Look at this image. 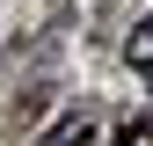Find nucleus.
I'll return each mask as SVG.
<instances>
[{"label":"nucleus","mask_w":153,"mask_h":146,"mask_svg":"<svg viewBox=\"0 0 153 146\" xmlns=\"http://www.w3.org/2000/svg\"><path fill=\"white\" fill-rule=\"evenodd\" d=\"M44 146H88V117H66V124H59V132H51V139H44Z\"/></svg>","instance_id":"7ed1b4c3"},{"label":"nucleus","mask_w":153,"mask_h":146,"mask_svg":"<svg viewBox=\"0 0 153 146\" xmlns=\"http://www.w3.org/2000/svg\"><path fill=\"white\" fill-rule=\"evenodd\" d=\"M124 59H131V73H139V80H153V15L124 36Z\"/></svg>","instance_id":"f257e3e1"},{"label":"nucleus","mask_w":153,"mask_h":146,"mask_svg":"<svg viewBox=\"0 0 153 146\" xmlns=\"http://www.w3.org/2000/svg\"><path fill=\"white\" fill-rule=\"evenodd\" d=\"M117 146H153V117H124L117 124Z\"/></svg>","instance_id":"f03ea898"}]
</instances>
